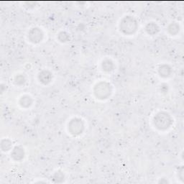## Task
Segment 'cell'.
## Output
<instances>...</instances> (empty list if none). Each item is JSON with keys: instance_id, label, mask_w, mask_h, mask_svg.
Returning <instances> with one entry per match:
<instances>
[{"instance_id": "cell-3", "label": "cell", "mask_w": 184, "mask_h": 184, "mask_svg": "<svg viewBox=\"0 0 184 184\" xmlns=\"http://www.w3.org/2000/svg\"><path fill=\"white\" fill-rule=\"evenodd\" d=\"M112 92V86L107 82H100L96 85L94 88V94L96 97L100 99H105L110 96Z\"/></svg>"}, {"instance_id": "cell-11", "label": "cell", "mask_w": 184, "mask_h": 184, "mask_svg": "<svg viewBox=\"0 0 184 184\" xmlns=\"http://www.w3.org/2000/svg\"><path fill=\"white\" fill-rule=\"evenodd\" d=\"M113 67H114V65L110 60H105L104 61H103L102 68L105 71H110L113 69Z\"/></svg>"}, {"instance_id": "cell-13", "label": "cell", "mask_w": 184, "mask_h": 184, "mask_svg": "<svg viewBox=\"0 0 184 184\" xmlns=\"http://www.w3.org/2000/svg\"><path fill=\"white\" fill-rule=\"evenodd\" d=\"M1 148L4 151L10 150L12 148V143L9 140H3L1 143Z\"/></svg>"}, {"instance_id": "cell-8", "label": "cell", "mask_w": 184, "mask_h": 184, "mask_svg": "<svg viewBox=\"0 0 184 184\" xmlns=\"http://www.w3.org/2000/svg\"><path fill=\"white\" fill-rule=\"evenodd\" d=\"M145 29L148 33L150 35H155L159 31V27H157L156 24H155L153 22H150L149 24H148L147 26H146Z\"/></svg>"}, {"instance_id": "cell-15", "label": "cell", "mask_w": 184, "mask_h": 184, "mask_svg": "<svg viewBox=\"0 0 184 184\" xmlns=\"http://www.w3.org/2000/svg\"><path fill=\"white\" fill-rule=\"evenodd\" d=\"M58 39L60 40V41L61 42H66L68 41V40L69 39V36H68V35L66 32H61L58 35Z\"/></svg>"}, {"instance_id": "cell-14", "label": "cell", "mask_w": 184, "mask_h": 184, "mask_svg": "<svg viewBox=\"0 0 184 184\" xmlns=\"http://www.w3.org/2000/svg\"><path fill=\"white\" fill-rule=\"evenodd\" d=\"M53 180L56 183H60L64 180V175L61 172H57L53 177Z\"/></svg>"}, {"instance_id": "cell-7", "label": "cell", "mask_w": 184, "mask_h": 184, "mask_svg": "<svg viewBox=\"0 0 184 184\" xmlns=\"http://www.w3.org/2000/svg\"><path fill=\"white\" fill-rule=\"evenodd\" d=\"M52 79L51 74L48 70H42L39 74V79L42 84H47L51 81Z\"/></svg>"}, {"instance_id": "cell-16", "label": "cell", "mask_w": 184, "mask_h": 184, "mask_svg": "<svg viewBox=\"0 0 184 184\" xmlns=\"http://www.w3.org/2000/svg\"><path fill=\"white\" fill-rule=\"evenodd\" d=\"M15 82H16V84H24V82H25L24 76H22V75H18V76L16 77Z\"/></svg>"}, {"instance_id": "cell-5", "label": "cell", "mask_w": 184, "mask_h": 184, "mask_svg": "<svg viewBox=\"0 0 184 184\" xmlns=\"http://www.w3.org/2000/svg\"><path fill=\"white\" fill-rule=\"evenodd\" d=\"M30 41L34 42V43H37L42 41L43 37V33L42 30H40L37 27H34L32 30H30L29 32V35H28Z\"/></svg>"}, {"instance_id": "cell-1", "label": "cell", "mask_w": 184, "mask_h": 184, "mask_svg": "<svg viewBox=\"0 0 184 184\" xmlns=\"http://www.w3.org/2000/svg\"><path fill=\"white\" fill-rule=\"evenodd\" d=\"M120 30L126 35H132L138 29V22L133 17L127 16L120 22Z\"/></svg>"}, {"instance_id": "cell-12", "label": "cell", "mask_w": 184, "mask_h": 184, "mask_svg": "<svg viewBox=\"0 0 184 184\" xmlns=\"http://www.w3.org/2000/svg\"><path fill=\"white\" fill-rule=\"evenodd\" d=\"M168 32L173 35H176L179 32V25L176 23H172L168 27Z\"/></svg>"}, {"instance_id": "cell-4", "label": "cell", "mask_w": 184, "mask_h": 184, "mask_svg": "<svg viewBox=\"0 0 184 184\" xmlns=\"http://www.w3.org/2000/svg\"><path fill=\"white\" fill-rule=\"evenodd\" d=\"M84 129V122L81 119L75 118L70 120V122L68 123V130L70 133L74 135H78L82 133Z\"/></svg>"}, {"instance_id": "cell-6", "label": "cell", "mask_w": 184, "mask_h": 184, "mask_svg": "<svg viewBox=\"0 0 184 184\" xmlns=\"http://www.w3.org/2000/svg\"><path fill=\"white\" fill-rule=\"evenodd\" d=\"M24 155V150H23L22 148L20 147H15L13 149L11 154L12 157L15 160H16V161H20V160L23 159Z\"/></svg>"}, {"instance_id": "cell-10", "label": "cell", "mask_w": 184, "mask_h": 184, "mask_svg": "<svg viewBox=\"0 0 184 184\" xmlns=\"http://www.w3.org/2000/svg\"><path fill=\"white\" fill-rule=\"evenodd\" d=\"M32 103V99L29 96H24L20 99V104L23 107H29Z\"/></svg>"}, {"instance_id": "cell-9", "label": "cell", "mask_w": 184, "mask_h": 184, "mask_svg": "<svg viewBox=\"0 0 184 184\" xmlns=\"http://www.w3.org/2000/svg\"><path fill=\"white\" fill-rule=\"evenodd\" d=\"M171 73V68L167 65H163L159 68V74L162 77H168Z\"/></svg>"}, {"instance_id": "cell-2", "label": "cell", "mask_w": 184, "mask_h": 184, "mask_svg": "<svg viewBox=\"0 0 184 184\" xmlns=\"http://www.w3.org/2000/svg\"><path fill=\"white\" fill-rule=\"evenodd\" d=\"M171 117L166 112H159L154 117V124L159 129H166L171 125Z\"/></svg>"}]
</instances>
